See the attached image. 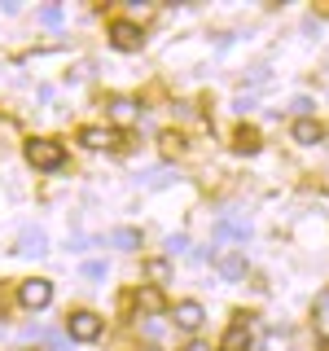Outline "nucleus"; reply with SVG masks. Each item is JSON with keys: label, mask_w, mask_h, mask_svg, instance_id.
<instances>
[{"label": "nucleus", "mask_w": 329, "mask_h": 351, "mask_svg": "<svg viewBox=\"0 0 329 351\" xmlns=\"http://www.w3.org/2000/svg\"><path fill=\"white\" fill-rule=\"evenodd\" d=\"M27 162L36 171H58L66 162V149L58 141H49V136H36V141H27Z\"/></svg>", "instance_id": "obj_1"}, {"label": "nucleus", "mask_w": 329, "mask_h": 351, "mask_svg": "<svg viewBox=\"0 0 329 351\" xmlns=\"http://www.w3.org/2000/svg\"><path fill=\"white\" fill-rule=\"evenodd\" d=\"M101 329H106V321L97 312H71L66 316V338H75V343H97Z\"/></svg>", "instance_id": "obj_2"}, {"label": "nucleus", "mask_w": 329, "mask_h": 351, "mask_svg": "<svg viewBox=\"0 0 329 351\" xmlns=\"http://www.w3.org/2000/svg\"><path fill=\"white\" fill-rule=\"evenodd\" d=\"M18 299H22V307L40 312V307H49V303H53V281H44V277H31V281H22Z\"/></svg>", "instance_id": "obj_3"}, {"label": "nucleus", "mask_w": 329, "mask_h": 351, "mask_svg": "<svg viewBox=\"0 0 329 351\" xmlns=\"http://www.w3.org/2000/svg\"><path fill=\"white\" fill-rule=\"evenodd\" d=\"M171 316H175V325H180L184 334H197V329H202V321H206L202 303H193V299H180V303L171 307Z\"/></svg>", "instance_id": "obj_4"}, {"label": "nucleus", "mask_w": 329, "mask_h": 351, "mask_svg": "<svg viewBox=\"0 0 329 351\" xmlns=\"http://www.w3.org/2000/svg\"><path fill=\"white\" fill-rule=\"evenodd\" d=\"M106 114H110V123H114V128H132V123H141V106L132 101V97H114V101L106 106Z\"/></svg>", "instance_id": "obj_5"}, {"label": "nucleus", "mask_w": 329, "mask_h": 351, "mask_svg": "<svg viewBox=\"0 0 329 351\" xmlns=\"http://www.w3.org/2000/svg\"><path fill=\"white\" fill-rule=\"evenodd\" d=\"M110 44H114L119 53H136L141 44H145V36H141V27H132V22H114V27H110Z\"/></svg>", "instance_id": "obj_6"}, {"label": "nucleus", "mask_w": 329, "mask_h": 351, "mask_svg": "<svg viewBox=\"0 0 329 351\" xmlns=\"http://www.w3.org/2000/svg\"><path fill=\"white\" fill-rule=\"evenodd\" d=\"M215 268L224 281H241L246 277V250H224V255H215Z\"/></svg>", "instance_id": "obj_7"}, {"label": "nucleus", "mask_w": 329, "mask_h": 351, "mask_svg": "<svg viewBox=\"0 0 329 351\" xmlns=\"http://www.w3.org/2000/svg\"><path fill=\"white\" fill-rule=\"evenodd\" d=\"M14 250L18 255H44V250H49V233H44V228H22Z\"/></svg>", "instance_id": "obj_8"}, {"label": "nucleus", "mask_w": 329, "mask_h": 351, "mask_svg": "<svg viewBox=\"0 0 329 351\" xmlns=\"http://www.w3.org/2000/svg\"><path fill=\"white\" fill-rule=\"evenodd\" d=\"M290 136L299 141V145H321V141H325V128L316 123V119H299V123L290 128Z\"/></svg>", "instance_id": "obj_9"}, {"label": "nucleus", "mask_w": 329, "mask_h": 351, "mask_svg": "<svg viewBox=\"0 0 329 351\" xmlns=\"http://www.w3.org/2000/svg\"><path fill=\"white\" fill-rule=\"evenodd\" d=\"M136 307H141L145 316H158L162 307H167V303H162V290H158V285H145V290L136 294Z\"/></svg>", "instance_id": "obj_10"}, {"label": "nucleus", "mask_w": 329, "mask_h": 351, "mask_svg": "<svg viewBox=\"0 0 329 351\" xmlns=\"http://www.w3.org/2000/svg\"><path fill=\"white\" fill-rule=\"evenodd\" d=\"M80 141L88 149H106V145H114V132H110V128H84Z\"/></svg>", "instance_id": "obj_11"}, {"label": "nucleus", "mask_w": 329, "mask_h": 351, "mask_svg": "<svg viewBox=\"0 0 329 351\" xmlns=\"http://www.w3.org/2000/svg\"><path fill=\"white\" fill-rule=\"evenodd\" d=\"M215 237H237V241H246V237H250V219H219Z\"/></svg>", "instance_id": "obj_12"}, {"label": "nucleus", "mask_w": 329, "mask_h": 351, "mask_svg": "<svg viewBox=\"0 0 329 351\" xmlns=\"http://www.w3.org/2000/svg\"><path fill=\"white\" fill-rule=\"evenodd\" d=\"M110 241H114L119 250H136V246H141V228H114V233H110Z\"/></svg>", "instance_id": "obj_13"}, {"label": "nucleus", "mask_w": 329, "mask_h": 351, "mask_svg": "<svg viewBox=\"0 0 329 351\" xmlns=\"http://www.w3.org/2000/svg\"><path fill=\"white\" fill-rule=\"evenodd\" d=\"M233 149H237V154H255V149H259V132H255V128H241L237 141H233Z\"/></svg>", "instance_id": "obj_14"}, {"label": "nucleus", "mask_w": 329, "mask_h": 351, "mask_svg": "<svg viewBox=\"0 0 329 351\" xmlns=\"http://www.w3.org/2000/svg\"><path fill=\"white\" fill-rule=\"evenodd\" d=\"M171 180H175V171H171V167H158V171H149V176H145L149 189H167Z\"/></svg>", "instance_id": "obj_15"}, {"label": "nucleus", "mask_w": 329, "mask_h": 351, "mask_svg": "<svg viewBox=\"0 0 329 351\" xmlns=\"http://www.w3.org/2000/svg\"><path fill=\"white\" fill-rule=\"evenodd\" d=\"M241 343H246V325H233V329H228V334H224V351H241Z\"/></svg>", "instance_id": "obj_16"}, {"label": "nucleus", "mask_w": 329, "mask_h": 351, "mask_svg": "<svg viewBox=\"0 0 329 351\" xmlns=\"http://www.w3.org/2000/svg\"><path fill=\"white\" fill-rule=\"evenodd\" d=\"M84 277L106 281V277H110V263H106V259H88V263H84Z\"/></svg>", "instance_id": "obj_17"}, {"label": "nucleus", "mask_w": 329, "mask_h": 351, "mask_svg": "<svg viewBox=\"0 0 329 351\" xmlns=\"http://www.w3.org/2000/svg\"><path fill=\"white\" fill-rule=\"evenodd\" d=\"M184 250H189V237H184V233H171L167 237V255H184Z\"/></svg>", "instance_id": "obj_18"}, {"label": "nucleus", "mask_w": 329, "mask_h": 351, "mask_svg": "<svg viewBox=\"0 0 329 351\" xmlns=\"http://www.w3.org/2000/svg\"><path fill=\"white\" fill-rule=\"evenodd\" d=\"M145 272L154 277V285H158L162 277H167V259H149V263H145Z\"/></svg>", "instance_id": "obj_19"}, {"label": "nucleus", "mask_w": 329, "mask_h": 351, "mask_svg": "<svg viewBox=\"0 0 329 351\" xmlns=\"http://www.w3.org/2000/svg\"><path fill=\"white\" fill-rule=\"evenodd\" d=\"M88 246H93V237H84V233H75L71 241H66V250H75V255H84Z\"/></svg>", "instance_id": "obj_20"}, {"label": "nucleus", "mask_w": 329, "mask_h": 351, "mask_svg": "<svg viewBox=\"0 0 329 351\" xmlns=\"http://www.w3.org/2000/svg\"><path fill=\"white\" fill-rule=\"evenodd\" d=\"M246 84H268V66H255V71L246 75Z\"/></svg>", "instance_id": "obj_21"}, {"label": "nucleus", "mask_w": 329, "mask_h": 351, "mask_svg": "<svg viewBox=\"0 0 329 351\" xmlns=\"http://www.w3.org/2000/svg\"><path fill=\"white\" fill-rule=\"evenodd\" d=\"M44 22H49V27H58V22H62V9L58 5H49V9H44V14H40Z\"/></svg>", "instance_id": "obj_22"}, {"label": "nucleus", "mask_w": 329, "mask_h": 351, "mask_svg": "<svg viewBox=\"0 0 329 351\" xmlns=\"http://www.w3.org/2000/svg\"><path fill=\"white\" fill-rule=\"evenodd\" d=\"M184 351H211V347H202V343H193V347H184Z\"/></svg>", "instance_id": "obj_23"}]
</instances>
